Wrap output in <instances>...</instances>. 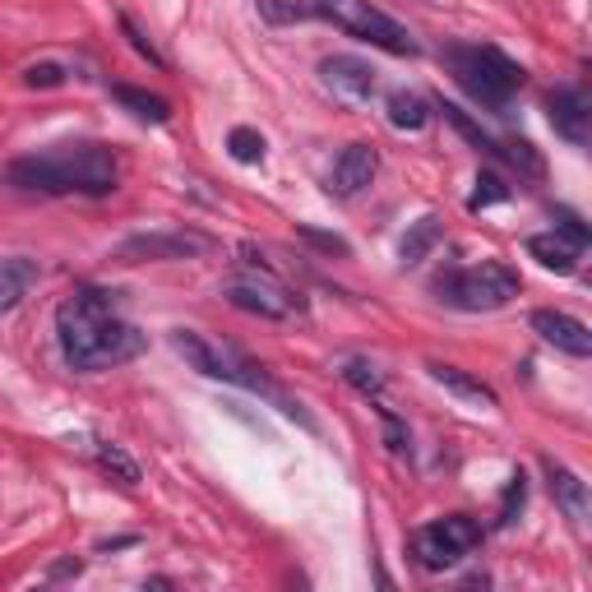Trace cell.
I'll use <instances>...</instances> for the list:
<instances>
[{
	"label": "cell",
	"mask_w": 592,
	"mask_h": 592,
	"mask_svg": "<svg viewBox=\"0 0 592 592\" xmlns=\"http://www.w3.org/2000/svg\"><path fill=\"white\" fill-rule=\"evenodd\" d=\"M121 292L107 288H84L74 292L61 311H56V339H61V356L74 371H116L125 362L148 347V339L121 320Z\"/></svg>",
	"instance_id": "cell-1"
},
{
	"label": "cell",
	"mask_w": 592,
	"mask_h": 592,
	"mask_svg": "<svg viewBox=\"0 0 592 592\" xmlns=\"http://www.w3.org/2000/svg\"><path fill=\"white\" fill-rule=\"evenodd\" d=\"M10 186L33 195H112L121 186V163L107 144H56L42 153H23L6 167Z\"/></svg>",
	"instance_id": "cell-2"
},
{
	"label": "cell",
	"mask_w": 592,
	"mask_h": 592,
	"mask_svg": "<svg viewBox=\"0 0 592 592\" xmlns=\"http://www.w3.org/2000/svg\"><path fill=\"white\" fill-rule=\"evenodd\" d=\"M172 347H176V356L190 366V371H199V375H209V380H227V384H241V390H250V394H260V398H269L282 417H292V422H301L305 430H315V422L305 417V407L297 403V398H288L278 390V384L264 375V366H255L246 352H237L231 343H218V339H209V333H199V329H172Z\"/></svg>",
	"instance_id": "cell-3"
},
{
	"label": "cell",
	"mask_w": 592,
	"mask_h": 592,
	"mask_svg": "<svg viewBox=\"0 0 592 592\" xmlns=\"http://www.w3.org/2000/svg\"><path fill=\"white\" fill-rule=\"evenodd\" d=\"M305 14H315L324 23H333L347 38H362L390 56H417V38H412L398 19H390L384 10H375L371 0H305Z\"/></svg>",
	"instance_id": "cell-4"
},
{
	"label": "cell",
	"mask_w": 592,
	"mask_h": 592,
	"mask_svg": "<svg viewBox=\"0 0 592 592\" xmlns=\"http://www.w3.org/2000/svg\"><path fill=\"white\" fill-rule=\"evenodd\" d=\"M445 61L454 70V80L468 89L481 107H505V102L523 89V65L519 61H509L505 51L496 46H449L445 51Z\"/></svg>",
	"instance_id": "cell-5"
},
{
	"label": "cell",
	"mask_w": 592,
	"mask_h": 592,
	"mask_svg": "<svg viewBox=\"0 0 592 592\" xmlns=\"http://www.w3.org/2000/svg\"><path fill=\"white\" fill-rule=\"evenodd\" d=\"M519 273H513L509 264L500 260H481V264H468V269H454L445 273L440 282H435V292H440L445 305H454V311H500V305H509L513 297H519Z\"/></svg>",
	"instance_id": "cell-6"
},
{
	"label": "cell",
	"mask_w": 592,
	"mask_h": 592,
	"mask_svg": "<svg viewBox=\"0 0 592 592\" xmlns=\"http://www.w3.org/2000/svg\"><path fill=\"white\" fill-rule=\"evenodd\" d=\"M214 241L204 237V231H186V227H172V231H135V237H125L112 260L116 264H167V260H199V255H209Z\"/></svg>",
	"instance_id": "cell-7"
},
{
	"label": "cell",
	"mask_w": 592,
	"mask_h": 592,
	"mask_svg": "<svg viewBox=\"0 0 592 592\" xmlns=\"http://www.w3.org/2000/svg\"><path fill=\"white\" fill-rule=\"evenodd\" d=\"M222 297L237 305V311L246 315H260V320H292L305 311V301L292 292V288H282L278 273H255V278H231Z\"/></svg>",
	"instance_id": "cell-8"
},
{
	"label": "cell",
	"mask_w": 592,
	"mask_h": 592,
	"mask_svg": "<svg viewBox=\"0 0 592 592\" xmlns=\"http://www.w3.org/2000/svg\"><path fill=\"white\" fill-rule=\"evenodd\" d=\"M320 84L339 97L343 107H366V102L375 97V89H380L375 70L362 56H329V61H320Z\"/></svg>",
	"instance_id": "cell-9"
},
{
	"label": "cell",
	"mask_w": 592,
	"mask_h": 592,
	"mask_svg": "<svg viewBox=\"0 0 592 592\" xmlns=\"http://www.w3.org/2000/svg\"><path fill=\"white\" fill-rule=\"evenodd\" d=\"M547 107H551L555 135L570 139L574 148H588V139H592V97L579 84H564L547 97Z\"/></svg>",
	"instance_id": "cell-10"
},
{
	"label": "cell",
	"mask_w": 592,
	"mask_h": 592,
	"mask_svg": "<svg viewBox=\"0 0 592 592\" xmlns=\"http://www.w3.org/2000/svg\"><path fill=\"white\" fill-rule=\"evenodd\" d=\"M542 472H547V486H551L555 505L564 509V519H570L579 532H588V523H592V491H588V481L574 468H564L560 458H542Z\"/></svg>",
	"instance_id": "cell-11"
},
{
	"label": "cell",
	"mask_w": 592,
	"mask_h": 592,
	"mask_svg": "<svg viewBox=\"0 0 592 592\" xmlns=\"http://www.w3.org/2000/svg\"><path fill=\"white\" fill-rule=\"evenodd\" d=\"M375 172H380V153L371 144H347L339 153V163H333V172H329V190L339 199H352L375 181Z\"/></svg>",
	"instance_id": "cell-12"
},
{
	"label": "cell",
	"mask_w": 592,
	"mask_h": 592,
	"mask_svg": "<svg viewBox=\"0 0 592 592\" xmlns=\"http://www.w3.org/2000/svg\"><path fill=\"white\" fill-rule=\"evenodd\" d=\"M532 333H542V343H551L564 356H592V333L583 320L564 315V311H532Z\"/></svg>",
	"instance_id": "cell-13"
},
{
	"label": "cell",
	"mask_w": 592,
	"mask_h": 592,
	"mask_svg": "<svg viewBox=\"0 0 592 592\" xmlns=\"http://www.w3.org/2000/svg\"><path fill=\"white\" fill-rule=\"evenodd\" d=\"M426 375H430L435 384H440V390H445L449 398H458L463 407H472V412H496V407H500V398H496V390H491V384H481L477 375L458 371V366L430 362V366H426Z\"/></svg>",
	"instance_id": "cell-14"
},
{
	"label": "cell",
	"mask_w": 592,
	"mask_h": 592,
	"mask_svg": "<svg viewBox=\"0 0 592 592\" xmlns=\"http://www.w3.org/2000/svg\"><path fill=\"white\" fill-rule=\"evenodd\" d=\"M38 278H42V269L29 255H0V315L14 311V305L38 288Z\"/></svg>",
	"instance_id": "cell-15"
},
{
	"label": "cell",
	"mask_w": 592,
	"mask_h": 592,
	"mask_svg": "<svg viewBox=\"0 0 592 592\" xmlns=\"http://www.w3.org/2000/svg\"><path fill=\"white\" fill-rule=\"evenodd\" d=\"M412 555H417V564H422V570H430V574H445V570H454V564L463 560V551L435 523L412 532Z\"/></svg>",
	"instance_id": "cell-16"
},
{
	"label": "cell",
	"mask_w": 592,
	"mask_h": 592,
	"mask_svg": "<svg viewBox=\"0 0 592 592\" xmlns=\"http://www.w3.org/2000/svg\"><path fill=\"white\" fill-rule=\"evenodd\" d=\"M384 112H390L394 131H407V135H417L430 125V102L422 93H412V89H394L390 97H384Z\"/></svg>",
	"instance_id": "cell-17"
},
{
	"label": "cell",
	"mask_w": 592,
	"mask_h": 592,
	"mask_svg": "<svg viewBox=\"0 0 592 592\" xmlns=\"http://www.w3.org/2000/svg\"><path fill=\"white\" fill-rule=\"evenodd\" d=\"M528 255H532V260L542 264V269H551V273H574L583 250H579L574 241H564L560 231H542V237L528 241Z\"/></svg>",
	"instance_id": "cell-18"
},
{
	"label": "cell",
	"mask_w": 592,
	"mask_h": 592,
	"mask_svg": "<svg viewBox=\"0 0 592 592\" xmlns=\"http://www.w3.org/2000/svg\"><path fill=\"white\" fill-rule=\"evenodd\" d=\"M112 97H116L131 116H139V121H148V125H167V121H172V102H167V97H158V93H148V89L116 84V89H112Z\"/></svg>",
	"instance_id": "cell-19"
},
{
	"label": "cell",
	"mask_w": 592,
	"mask_h": 592,
	"mask_svg": "<svg viewBox=\"0 0 592 592\" xmlns=\"http://www.w3.org/2000/svg\"><path fill=\"white\" fill-rule=\"evenodd\" d=\"M440 241H445V222H440V218H417V222H412V227L403 231L398 260H403V264H422Z\"/></svg>",
	"instance_id": "cell-20"
},
{
	"label": "cell",
	"mask_w": 592,
	"mask_h": 592,
	"mask_svg": "<svg viewBox=\"0 0 592 592\" xmlns=\"http://www.w3.org/2000/svg\"><path fill=\"white\" fill-rule=\"evenodd\" d=\"M89 454L97 458V468L107 472L112 481H121V486H139V481H144L139 463H135L131 454H125V449H121L116 440H93V445H89Z\"/></svg>",
	"instance_id": "cell-21"
},
{
	"label": "cell",
	"mask_w": 592,
	"mask_h": 592,
	"mask_svg": "<svg viewBox=\"0 0 592 592\" xmlns=\"http://www.w3.org/2000/svg\"><path fill=\"white\" fill-rule=\"evenodd\" d=\"M440 112H445V121H449L454 131H458L463 139H468L472 148H481V153H491V158H500V139H496L491 131H481V125H477L468 112H463L458 102H440Z\"/></svg>",
	"instance_id": "cell-22"
},
{
	"label": "cell",
	"mask_w": 592,
	"mask_h": 592,
	"mask_svg": "<svg viewBox=\"0 0 592 592\" xmlns=\"http://www.w3.org/2000/svg\"><path fill=\"white\" fill-rule=\"evenodd\" d=\"M343 380L352 384L356 394H366V398H380L384 394V371L375 362H366V356H347V362H343Z\"/></svg>",
	"instance_id": "cell-23"
},
{
	"label": "cell",
	"mask_w": 592,
	"mask_h": 592,
	"mask_svg": "<svg viewBox=\"0 0 592 592\" xmlns=\"http://www.w3.org/2000/svg\"><path fill=\"white\" fill-rule=\"evenodd\" d=\"M435 528H440V532L449 537V542H454L463 555L481 547V523H477V519H468V513H449V519H440Z\"/></svg>",
	"instance_id": "cell-24"
},
{
	"label": "cell",
	"mask_w": 592,
	"mask_h": 592,
	"mask_svg": "<svg viewBox=\"0 0 592 592\" xmlns=\"http://www.w3.org/2000/svg\"><path fill=\"white\" fill-rule=\"evenodd\" d=\"M500 158H505L509 167H519L523 176H532V181L547 172V167H542V158H537V148H532L528 139H500Z\"/></svg>",
	"instance_id": "cell-25"
},
{
	"label": "cell",
	"mask_w": 592,
	"mask_h": 592,
	"mask_svg": "<svg viewBox=\"0 0 592 592\" xmlns=\"http://www.w3.org/2000/svg\"><path fill=\"white\" fill-rule=\"evenodd\" d=\"M227 148L237 163H264V135L250 131V125H237V131L227 135Z\"/></svg>",
	"instance_id": "cell-26"
},
{
	"label": "cell",
	"mask_w": 592,
	"mask_h": 592,
	"mask_svg": "<svg viewBox=\"0 0 592 592\" xmlns=\"http://www.w3.org/2000/svg\"><path fill=\"white\" fill-rule=\"evenodd\" d=\"M500 199H509V186L500 181L496 172H481L477 176V190H472V199H468V209L477 214V209H491V204H500Z\"/></svg>",
	"instance_id": "cell-27"
},
{
	"label": "cell",
	"mask_w": 592,
	"mask_h": 592,
	"mask_svg": "<svg viewBox=\"0 0 592 592\" xmlns=\"http://www.w3.org/2000/svg\"><path fill=\"white\" fill-rule=\"evenodd\" d=\"M523 500H528V481H523V472H513V477H509V491H505V505H500V523H505V528L519 523Z\"/></svg>",
	"instance_id": "cell-28"
},
{
	"label": "cell",
	"mask_w": 592,
	"mask_h": 592,
	"mask_svg": "<svg viewBox=\"0 0 592 592\" xmlns=\"http://www.w3.org/2000/svg\"><path fill=\"white\" fill-rule=\"evenodd\" d=\"M121 33H125V38H131V46H135V51H139V56H144V61H148V65H158V70H163V65H167V61H163V56H158V46H153V42H148V33H144V29H139V23H135V19H131V14H121Z\"/></svg>",
	"instance_id": "cell-29"
},
{
	"label": "cell",
	"mask_w": 592,
	"mask_h": 592,
	"mask_svg": "<svg viewBox=\"0 0 592 592\" xmlns=\"http://www.w3.org/2000/svg\"><path fill=\"white\" fill-rule=\"evenodd\" d=\"M23 84L29 89H56V84H65V70L56 61H38V65L23 70Z\"/></svg>",
	"instance_id": "cell-30"
},
{
	"label": "cell",
	"mask_w": 592,
	"mask_h": 592,
	"mask_svg": "<svg viewBox=\"0 0 592 592\" xmlns=\"http://www.w3.org/2000/svg\"><path fill=\"white\" fill-rule=\"evenodd\" d=\"M555 231H560L564 241H574L579 250L592 241V231L583 227V218H579V214H570V209H555Z\"/></svg>",
	"instance_id": "cell-31"
},
{
	"label": "cell",
	"mask_w": 592,
	"mask_h": 592,
	"mask_svg": "<svg viewBox=\"0 0 592 592\" xmlns=\"http://www.w3.org/2000/svg\"><path fill=\"white\" fill-rule=\"evenodd\" d=\"M380 422H384V445H390L394 454H407V445H412V435H407V426L394 417L390 407H380Z\"/></svg>",
	"instance_id": "cell-32"
},
{
	"label": "cell",
	"mask_w": 592,
	"mask_h": 592,
	"mask_svg": "<svg viewBox=\"0 0 592 592\" xmlns=\"http://www.w3.org/2000/svg\"><path fill=\"white\" fill-rule=\"evenodd\" d=\"M301 241H311V246L324 250V255H347V250H352L343 237H333V231H320V227H301Z\"/></svg>",
	"instance_id": "cell-33"
},
{
	"label": "cell",
	"mask_w": 592,
	"mask_h": 592,
	"mask_svg": "<svg viewBox=\"0 0 592 592\" xmlns=\"http://www.w3.org/2000/svg\"><path fill=\"white\" fill-rule=\"evenodd\" d=\"M260 10L273 19V23H288V19H305V6H297V0H292V6H282V0H260Z\"/></svg>",
	"instance_id": "cell-34"
},
{
	"label": "cell",
	"mask_w": 592,
	"mask_h": 592,
	"mask_svg": "<svg viewBox=\"0 0 592 592\" xmlns=\"http://www.w3.org/2000/svg\"><path fill=\"white\" fill-rule=\"evenodd\" d=\"M84 564L80 560H65V564H51V579H65V574H80Z\"/></svg>",
	"instance_id": "cell-35"
},
{
	"label": "cell",
	"mask_w": 592,
	"mask_h": 592,
	"mask_svg": "<svg viewBox=\"0 0 592 592\" xmlns=\"http://www.w3.org/2000/svg\"><path fill=\"white\" fill-rule=\"evenodd\" d=\"M116 547H135V537H112V542H102L97 551H116Z\"/></svg>",
	"instance_id": "cell-36"
}]
</instances>
